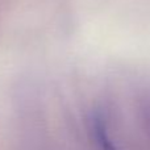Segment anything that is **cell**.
Instances as JSON below:
<instances>
[{
    "mask_svg": "<svg viewBox=\"0 0 150 150\" xmlns=\"http://www.w3.org/2000/svg\"><path fill=\"white\" fill-rule=\"evenodd\" d=\"M92 134L98 150H119L113 138L109 136L107 120L100 113L95 115L92 119Z\"/></svg>",
    "mask_w": 150,
    "mask_h": 150,
    "instance_id": "cell-1",
    "label": "cell"
}]
</instances>
